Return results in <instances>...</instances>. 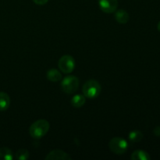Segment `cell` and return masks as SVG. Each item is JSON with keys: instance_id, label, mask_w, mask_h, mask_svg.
I'll return each mask as SVG.
<instances>
[{"instance_id": "obj_1", "label": "cell", "mask_w": 160, "mask_h": 160, "mask_svg": "<svg viewBox=\"0 0 160 160\" xmlns=\"http://www.w3.org/2000/svg\"><path fill=\"white\" fill-rule=\"evenodd\" d=\"M49 128L50 125L48 121L41 119V120H36L31 125L29 128V134L31 137L34 139L42 138L44 136L46 135V134L49 131Z\"/></svg>"}, {"instance_id": "obj_2", "label": "cell", "mask_w": 160, "mask_h": 160, "mask_svg": "<svg viewBox=\"0 0 160 160\" xmlns=\"http://www.w3.org/2000/svg\"><path fill=\"white\" fill-rule=\"evenodd\" d=\"M101 91L102 88L99 83L93 79L86 81L82 88L83 94L89 99H94L99 96Z\"/></svg>"}, {"instance_id": "obj_3", "label": "cell", "mask_w": 160, "mask_h": 160, "mask_svg": "<svg viewBox=\"0 0 160 160\" xmlns=\"http://www.w3.org/2000/svg\"><path fill=\"white\" fill-rule=\"evenodd\" d=\"M80 81L77 77L67 76L61 81V89L66 94H73L79 88Z\"/></svg>"}, {"instance_id": "obj_4", "label": "cell", "mask_w": 160, "mask_h": 160, "mask_svg": "<svg viewBox=\"0 0 160 160\" xmlns=\"http://www.w3.org/2000/svg\"><path fill=\"white\" fill-rule=\"evenodd\" d=\"M109 149L116 155H123L128 148V142L120 137L113 138L109 143Z\"/></svg>"}, {"instance_id": "obj_5", "label": "cell", "mask_w": 160, "mask_h": 160, "mask_svg": "<svg viewBox=\"0 0 160 160\" xmlns=\"http://www.w3.org/2000/svg\"><path fill=\"white\" fill-rule=\"evenodd\" d=\"M58 66L62 73H70L75 68V60L70 55H64L59 59Z\"/></svg>"}, {"instance_id": "obj_6", "label": "cell", "mask_w": 160, "mask_h": 160, "mask_svg": "<svg viewBox=\"0 0 160 160\" xmlns=\"http://www.w3.org/2000/svg\"><path fill=\"white\" fill-rule=\"evenodd\" d=\"M98 6L102 12L106 13H112L118 7L117 0H98Z\"/></svg>"}, {"instance_id": "obj_7", "label": "cell", "mask_w": 160, "mask_h": 160, "mask_svg": "<svg viewBox=\"0 0 160 160\" xmlns=\"http://www.w3.org/2000/svg\"><path fill=\"white\" fill-rule=\"evenodd\" d=\"M71 159V156L68 153L60 149L52 150L45 157L46 160H70Z\"/></svg>"}, {"instance_id": "obj_8", "label": "cell", "mask_w": 160, "mask_h": 160, "mask_svg": "<svg viewBox=\"0 0 160 160\" xmlns=\"http://www.w3.org/2000/svg\"><path fill=\"white\" fill-rule=\"evenodd\" d=\"M115 19L120 24H125L128 22L130 19V15L124 9H119L115 12Z\"/></svg>"}, {"instance_id": "obj_9", "label": "cell", "mask_w": 160, "mask_h": 160, "mask_svg": "<svg viewBox=\"0 0 160 160\" xmlns=\"http://www.w3.org/2000/svg\"><path fill=\"white\" fill-rule=\"evenodd\" d=\"M10 106V98L6 92H0V112H3L9 109Z\"/></svg>"}, {"instance_id": "obj_10", "label": "cell", "mask_w": 160, "mask_h": 160, "mask_svg": "<svg viewBox=\"0 0 160 160\" xmlns=\"http://www.w3.org/2000/svg\"><path fill=\"white\" fill-rule=\"evenodd\" d=\"M86 102V97L84 96V95H80V94H78V95H75L73 98H71V102L72 106H73L74 108H81L85 104Z\"/></svg>"}, {"instance_id": "obj_11", "label": "cell", "mask_w": 160, "mask_h": 160, "mask_svg": "<svg viewBox=\"0 0 160 160\" xmlns=\"http://www.w3.org/2000/svg\"><path fill=\"white\" fill-rule=\"evenodd\" d=\"M47 79L52 82H57V81H61L62 79V74L60 72L56 69H50L47 71Z\"/></svg>"}, {"instance_id": "obj_12", "label": "cell", "mask_w": 160, "mask_h": 160, "mask_svg": "<svg viewBox=\"0 0 160 160\" xmlns=\"http://www.w3.org/2000/svg\"><path fill=\"white\" fill-rule=\"evenodd\" d=\"M131 159L132 160H150L149 154L143 150H136L131 154Z\"/></svg>"}, {"instance_id": "obj_13", "label": "cell", "mask_w": 160, "mask_h": 160, "mask_svg": "<svg viewBox=\"0 0 160 160\" xmlns=\"http://www.w3.org/2000/svg\"><path fill=\"white\" fill-rule=\"evenodd\" d=\"M14 159L12 152L7 147L0 148V160H12Z\"/></svg>"}, {"instance_id": "obj_14", "label": "cell", "mask_w": 160, "mask_h": 160, "mask_svg": "<svg viewBox=\"0 0 160 160\" xmlns=\"http://www.w3.org/2000/svg\"><path fill=\"white\" fill-rule=\"evenodd\" d=\"M130 141L132 142H139L143 138V134L140 131L134 130V131H131L128 135Z\"/></svg>"}, {"instance_id": "obj_15", "label": "cell", "mask_w": 160, "mask_h": 160, "mask_svg": "<svg viewBox=\"0 0 160 160\" xmlns=\"http://www.w3.org/2000/svg\"><path fill=\"white\" fill-rule=\"evenodd\" d=\"M30 157V152L26 148H20L15 153L14 159L19 160H26Z\"/></svg>"}, {"instance_id": "obj_16", "label": "cell", "mask_w": 160, "mask_h": 160, "mask_svg": "<svg viewBox=\"0 0 160 160\" xmlns=\"http://www.w3.org/2000/svg\"><path fill=\"white\" fill-rule=\"evenodd\" d=\"M33 2H34L35 4L39 5V6H42V5L46 4L48 2V0H33Z\"/></svg>"}, {"instance_id": "obj_17", "label": "cell", "mask_w": 160, "mask_h": 160, "mask_svg": "<svg viewBox=\"0 0 160 160\" xmlns=\"http://www.w3.org/2000/svg\"><path fill=\"white\" fill-rule=\"evenodd\" d=\"M153 133H154L155 135L157 136V137H160V126L156 127L154 129V131H153Z\"/></svg>"}, {"instance_id": "obj_18", "label": "cell", "mask_w": 160, "mask_h": 160, "mask_svg": "<svg viewBox=\"0 0 160 160\" xmlns=\"http://www.w3.org/2000/svg\"><path fill=\"white\" fill-rule=\"evenodd\" d=\"M157 29H158V31L160 32V21L159 22V23H158V25H157Z\"/></svg>"}]
</instances>
